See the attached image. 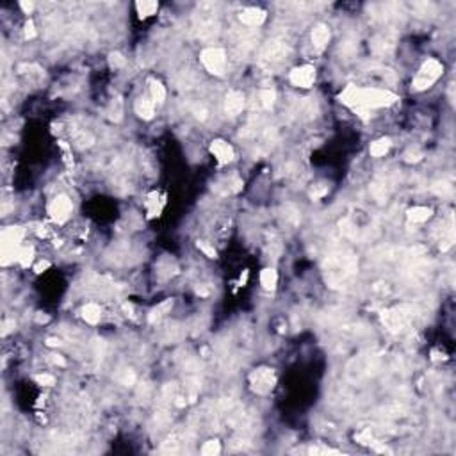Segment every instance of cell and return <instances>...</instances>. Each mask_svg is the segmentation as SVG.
Returning a JSON list of instances; mask_svg holds the SVG:
<instances>
[{
    "label": "cell",
    "instance_id": "cell-1",
    "mask_svg": "<svg viewBox=\"0 0 456 456\" xmlns=\"http://www.w3.org/2000/svg\"><path fill=\"white\" fill-rule=\"evenodd\" d=\"M341 102L351 107L356 114H360L362 118L367 119V114L371 109H378V107H387L397 100V95L378 87H356L349 86L341 93Z\"/></svg>",
    "mask_w": 456,
    "mask_h": 456
},
{
    "label": "cell",
    "instance_id": "cell-2",
    "mask_svg": "<svg viewBox=\"0 0 456 456\" xmlns=\"http://www.w3.org/2000/svg\"><path fill=\"white\" fill-rule=\"evenodd\" d=\"M23 237V228L9 227L2 232V264H9L11 260H18L20 241Z\"/></svg>",
    "mask_w": 456,
    "mask_h": 456
},
{
    "label": "cell",
    "instance_id": "cell-3",
    "mask_svg": "<svg viewBox=\"0 0 456 456\" xmlns=\"http://www.w3.org/2000/svg\"><path fill=\"white\" fill-rule=\"evenodd\" d=\"M442 72H444L442 63H438L437 59H428L420 66L417 77L414 78V89L422 91V89L431 87L438 80V77L442 75Z\"/></svg>",
    "mask_w": 456,
    "mask_h": 456
},
{
    "label": "cell",
    "instance_id": "cell-4",
    "mask_svg": "<svg viewBox=\"0 0 456 456\" xmlns=\"http://www.w3.org/2000/svg\"><path fill=\"white\" fill-rule=\"evenodd\" d=\"M216 7L212 4H200L196 9L198 32L200 38H212L218 32V22H216Z\"/></svg>",
    "mask_w": 456,
    "mask_h": 456
},
{
    "label": "cell",
    "instance_id": "cell-5",
    "mask_svg": "<svg viewBox=\"0 0 456 456\" xmlns=\"http://www.w3.org/2000/svg\"><path fill=\"white\" fill-rule=\"evenodd\" d=\"M412 319V308L410 306H396V308H388L381 314V321L390 332H401L406 324Z\"/></svg>",
    "mask_w": 456,
    "mask_h": 456
},
{
    "label": "cell",
    "instance_id": "cell-6",
    "mask_svg": "<svg viewBox=\"0 0 456 456\" xmlns=\"http://www.w3.org/2000/svg\"><path fill=\"white\" fill-rule=\"evenodd\" d=\"M201 63L207 68V72L212 73V75H223L225 68H227V54H225L223 48H218V46H209L205 50L201 52L200 55Z\"/></svg>",
    "mask_w": 456,
    "mask_h": 456
},
{
    "label": "cell",
    "instance_id": "cell-7",
    "mask_svg": "<svg viewBox=\"0 0 456 456\" xmlns=\"http://www.w3.org/2000/svg\"><path fill=\"white\" fill-rule=\"evenodd\" d=\"M274 383H276V376H274L273 369L267 367H260L255 369L250 374V385L251 390L257 394H267L273 390Z\"/></svg>",
    "mask_w": 456,
    "mask_h": 456
},
{
    "label": "cell",
    "instance_id": "cell-8",
    "mask_svg": "<svg viewBox=\"0 0 456 456\" xmlns=\"http://www.w3.org/2000/svg\"><path fill=\"white\" fill-rule=\"evenodd\" d=\"M72 210H73L72 200H70L68 196H64V194L54 198V200L50 201V205H48V214H50V218L54 219V221H57V223H64V221L70 218Z\"/></svg>",
    "mask_w": 456,
    "mask_h": 456
},
{
    "label": "cell",
    "instance_id": "cell-9",
    "mask_svg": "<svg viewBox=\"0 0 456 456\" xmlns=\"http://www.w3.org/2000/svg\"><path fill=\"white\" fill-rule=\"evenodd\" d=\"M292 86L296 87H310L315 80V68L310 64H305V66H300V68H294L289 75Z\"/></svg>",
    "mask_w": 456,
    "mask_h": 456
},
{
    "label": "cell",
    "instance_id": "cell-10",
    "mask_svg": "<svg viewBox=\"0 0 456 456\" xmlns=\"http://www.w3.org/2000/svg\"><path fill=\"white\" fill-rule=\"evenodd\" d=\"M210 152H212V155L218 159L219 164H228V162H232L233 157H235L233 148L228 145L227 141H223V139H214V141L210 143Z\"/></svg>",
    "mask_w": 456,
    "mask_h": 456
},
{
    "label": "cell",
    "instance_id": "cell-11",
    "mask_svg": "<svg viewBox=\"0 0 456 456\" xmlns=\"http://www.w3.org/2000/svg\"><path fill=\"white\" fill-rule=\"evenodd\" d=\"M239 20L248 27H259L266 20V11L260 9V7H246V9L241 11Z\"/></svg>",
    "mask_w": 456,
    "mask_h": 456
},
{
    "label": "cell",
    "instance_id": "cell-12",
    "mask_svg": "<svg viewBox=\"0 0 456 456\" xmlns=\"http://www.w3.org/2000/svg\"><path fill=\"white\" fill-rule=\"evenodd\" d=\"M244 109V95L241 91H230L225 98V111L228 116H239Z\"/></svg>",
    "mask_w": 456,
    "mask_h": 456
},
{
    "label": "cell",
    "instance_id": "cell-13",
    "mask_svg": "<svg viewBox=\"0 0 456 456\" xmlns=\"http://www.w3.org/2000/svg\"><path fill=\"white\" fill-rule=\"evenodd\" d=\"M153 107H155V102L146 98V96H139L134 104V111L139 118L143 119H152L153 118Z\"/></svg>",
    "mask_w": 456,
    "mask_h": 456
},
{
    "label": "cell",
    "instance_id": "cell-14",
    "mask_svg": "<svg viewBox=\"0 0 456 456\" xmlns=\"http://www.w3.org/2000/svg\"><path fill=\"white\" fill-rule=\"evenodd\" d=\"M330 41V29L328 25H324V23H317L314 27V31H312V43H314L315 48H324V46L328 45Z\"/></svg>",
    "mask_w": 456,
    "mask_h": 456
},
{
    "label": "cell",
    "instance_id": "cell-15",
    "mask_svg": "<svg viewBox=\"0 0 456 456\" xmlns=\"http://www.w3.org/2000/svg\"><path fill=\"white\" fill-rule=\"evenodd\" d=\"M82 317H84V321L89 323V324L100 323V319H102L100 305H96V303H87V305H84L82 306Z\"/></svg>",
    "mask_w": 456,
    "mask_h": 456
},
{
    "label": "cell",
    "instance_id": "cell-16",
    "mask_svg": "<svg viewBox=\"0 0 456 456\" xmlns=\"http://www.w3.org/2000/svg\"><path fill=\"white\" fill-rule=\"evenodd\" d=\"M276 282H278V274L273 267H266L262 273H260V283L266 291H274L276 289Z\"/></svg>",
    "mask_w": 456,
    "mask_h": 456
},
{
    "label": "cell",
    "instance_id": "cell-17",
    "mask_svg": "<svg viewBox=\"0 0 456 456\" xmlns=\"http://www.w3.org/2000/svg\"><path fill=\"white\" fill-rule=\"evenodd\" d=\"M406 214H408V219L414 221V223H424L431 218V209H428V207H414Z\"/></svg>",
    "mask_w": 456,
    "mask_h": 456
},
{
    "label": "cell",
    "instance_id": "cell-18",
    "mask_svg": "<svg viewBox=\"0 0 456 456\" xmlns=\"http://www.w3.org/2000/svg\"><path fill=\"white\" fill-rule=\"evenodd\" d=\"M136 9L137 13H139V16L141 18H146V16H152V14H155L157 9H159V4L157 2H153V0H139L136 4Z\"/></svg>",
    "mask_w": 456,
    "mask_h": 456
},
{
    "label": "cell",
    "instance_id": "cell-19",
    "mask_svg": "<svg viewBox=\"0 0 456 456\" xmlns=\"http://www.w3.org/2000/svg\"><path fill=\"white\" fill-rule=\"evenodd\" d=\"M148 84H150V95H152V100L155 102V104H162L166 98V89L164 86L159 82V80H155V78H150L148 80Z\"/></svg>",
    "mask_w": 456,
    "mask_h": 456
},
{
    "label": "cell",
    "instance_id": "cell-20",
    "mask_svg": "<svg viewBox=\"0 0 456 456\" xmlns=\"http://www.w3.org/2000/svg\"><path fill=\"white\" fill-rule=\"evenodd\" d=\"M388 150H390V139H387V137H383V139H378V141H374L373 145H371V148H369L371 155H373V157L385 155Z\"/></svg>",
    "mask_w": 456,
    "mask_h": 456
},
{
    "label": "cell",
    "instance_id": "cell-21",
    "mask_svg": "<svg viewBox=\"0 0 456 456\" xmlns=\"http://www.w3.org/2000/svg\"><path fill=\"white\" fill-rule=\"evenodd\" d=\"M171 306H173V301H171V300L164 301V303H160L157 308H153V310H152L150 317H148V319H150V323H155V321H159L160 317H162V315H164L166 312L171 308Z\"/></svg>",
    "mask_w": 456,
    "mask_h": 456
},
{
    "label": "cell",
    "instance_id": "cell-22",
    "mask_svg": "<svg viewBox=\"0 0 456 456\" xmlns=\"http://www.w3.org/2000/svg\"><path fill=\"white\" fill-rule=\"evenodd\" d=\"M274 100H276V93H274L273 87H264L260 91V102H262V105H264L266 109H271Z\"/></svg>",
    "mask_w": 456,
    "mask_h": 456
},
{
    "label": "cell",
    "instance_id": "cell-23",
    "mask_svg": "<svg viewBox=\"0 0 456 456\" xmlns=\"http://www.w3.org/2000/svg\"><path fill=\"white\" fill-rule=\"evenodd\" d=\"M221 453V444L218 440H207L201 447V455L203 456H216Z\"/></svg>",
    "mask_w": 456,
    "mask_h": 456
},
{
    "label": "cell",
    "instance_id": "cell-24",
    "mask_svg": "<svg viewBox=\"0 0 456 456\" xmlns=\"http://www.w3.org/2000/svg\"><path fill=\"white\" fill-rule=\"evenodd\" d=\"M32 257H34V250H32L31 246H25V248H22V250H20L18 262L23 266V267H29V266H31V262H32Z\"/></svg>",
    "mask_w": 456,
    "mask_h": 456
},
{
    "label": "cell",
    "instance_id": "cell-25",
    "mask_svg": "<svg viewBox=\"0 0 456 456\" xmlns=\"http://www.w3.org/2000/svg\"><path fill=\"white\" fill-rule=\"evenodd\" d=\"M109 64L111 68H121V66H125V57L119 52H113V54H109Z\"/></svg>",
    "mask_w": 456,
    "mask_h": 456
},
{
    "label": "cell",
    "instance_id": "cell-26",
    "mask_svg": "<svg viewBox=\"0 0 456 456\" xmlns=\"http://www.w3.org/2000/svg\"><path fill=\"white\" fill-rule=\"evenodd\" d=\"M34 380H36L38 385H41V387H52V385H55V378L52 374H38Z\"/></svg>",
    "mask_w": 456,
    "mask_h": 456
},
{
    "label": "cell",
    "instance_id": "cell-27",
    "mask_svg": "<svg viewBox=\"0 0 456 456\" xmlns=\"http://www.w3.org/2000/svg\"><path fill=\"white\" fill-rule=\"evenodd\" d=\"M111 118L114 119V121H119L121 119V100H114L113 105H111Z\"/></svg>",
    "mask_w": 456,
    "mask_h": 456
},
{
    "label": "cell",
    "instance_id": "cell-28",
    "mask_svg": "<svg viewBox=\"0 0 456 456\" xmlns=\"http://www.w3.org/2000/svg\"><path fill=\"white\" fill-rule=\"evenodd\" d=\"M198 248H200V250L203 251V253H205V255L209 257V259H216V257H218V253H216V250H214V248H212V246H209L207 242H203V241H198Z\"/></svg>",
    "mask_w": 456,
    "mask_h": 456
},
{
    "label": "cell",
    "instance_id": "cell-29",
    "mask_svg": "<svg viewBox=\"0 0 456 456\" xmlns=\"http://www.w3.org/2000/svg\"><path fill=\"white\" fill-rule=\"evenodd\" d=\"M25 38H27V39L36 38V27H34V22H32V20H29V22L25 23Z\"/></svg>",
    "mask_w": 456,
    "mask_h": 456
},
{
    "label": "cell",
    "instance_id": "cell-30",
    "mask_svg": "<svg viewBox=\"0 0 456 456\" xmlns=\"http://www.w3.org/2000/svg\"><path fill=\"white\" fill-rule=\"evenodd\" d=\"M134 381H136V374H134L132 371H125V376L121 378V383L130 387V385H134Z\"/></svg>",
    "mask_w": 456,
    "mask_h": 456
},
{
    "label": "cell",
    "instance_id": "cell-31",
    "mask_svg": "<svg viewBox=\"0 0 456 456\" xmlns=\"http://www.w3.org/2000/svg\"><path fill=\"white\" fill-rule=\"evenodd\" d=\"M405 160L406 162H417V160H420V152L417 150H410L405 153Z\"/></svg>",
    "mask_w": 456,
    "mask_h": 456
},
{
    "label": "cell",
    "instance_id": "cell-32",
    "mask_svg": "<svg viewBox=\"0 0 456 456\" xmlns=\"http://www.w3.org/2000/svg\"><path fill=\"white\" fill-rule=\"evenodd\" d=\"M326 192H328V189H326V187H319V186H317L314 191H312V198H314V200H319V198L324 196Z\"/></svg>",
    "mask_w": 456,
    "mask_h": 456
},
{
    "label": "cell",
    "instance_id": "cell-33",
    "mask_svg": "<svg viewBox=\"0 0 456 456\" xmlns=\"http://www.w3.org/2000/svg\"><path fill=\"white\" fill-rule=\"evenodd\" d=\"M440 186H442V189H440V187H433V189L438 192V194H446V192H451V186H449V184L442 182Z\"/></svg>",
    "mask_w": 456,
    "mask_h": 456
},
{
    "label": "cell",
    "instance_id": "cell-34",
    "mask_svg": "<svg viewBox=\"0 0 456 456\" xmlns=\"http://www.w3.org/2000/svg\"><path fill=\"white\" fill-rule=\"evenodd\" d=\"M194 116H196L198 119H205L207 118V109H194Z\"/></svg>",
    "mask_w": 456,
    "mask_h": 456
},
{
    "label": "cell",
    "instance_id": "cell-35",
    "mask_svg": "<svg viewBox=\"0 0 456 456\" xmlns=\"http://www.w3.org/2000/svg\"><path fill=\"white\" fill-rule=\"evenodd\" d=\"M20 7L29 14L32 11V7H34V4H32V2H20Z\"/></svg>",
    "mask_w": 456,
    "mask_h": 456
},
{
    "label": "cell",
    "instance_id": "cell-36",
    "mask_svg": "<svg viewBox=\"0 0 456 456\" xmlns=\"http://www.w3.org/2000/svg\"><path fill=\"white\" fill-rule=\"evenodd\" d=\"M52 362H54V364H57V365H64V364H66V360H64L61 355H52Z\"/></svg>",
    "mask_w": 456,
    "mask_h": 456
},
{
    "label": "cell",
    "instance_id": "cell-37",
    "mask_svg": "<svg viewBox=\"0 0 456 456\" xmlns=\"http://www.w3.org/2000/svg\"><path fill=\"white\" fill-rule=\"evenodd\" d=\"M46 267H48V262H43V264H39V266H38V267H36V271H38V273H41V271H43V269H46Z\"/></svg>",
    "mask_w": 456,
    "mask_h": 456
},
{
    "label": "cell",
    "instance_id": "cell-38",
    "mask_svg": "<svg viewBox=\"0 0 456 456\" xmlns=\"http://www.w3.org/2000/svg\"><path fill=\"white\" fill-rule=\"evenodd\" d=\"M46 344H48V346H59L61 342L55 341V339H48V341H46Z\"/></svg>",
    "mask_w": 456,
    "mask_h": 456
}]
</instances>
